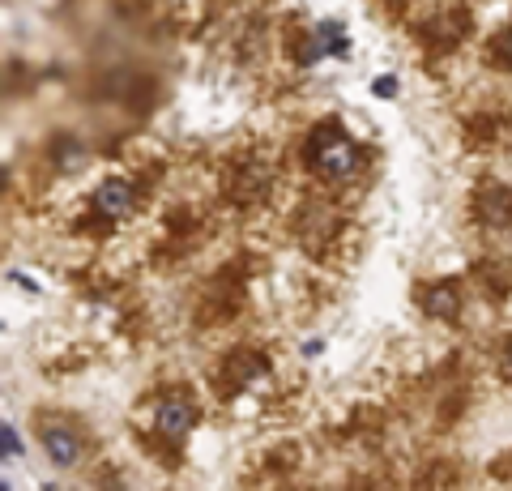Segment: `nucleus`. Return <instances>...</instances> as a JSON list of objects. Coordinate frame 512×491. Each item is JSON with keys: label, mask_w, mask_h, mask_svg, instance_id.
<instances>
[{"label": "nucleus", "mask_w": 512, "mask_h": 491, "mask_svg": "<svg viewBox=\"0 0 512 491\" xmlns=\"http://www.w3.org/2000/svg\"><path fill=\"white\" fill-rule=\"evenodd\" d=\"M312 167L329 180H346L359 171V146L338 129H320L312 137Z\"/></svg>", "instance_id": "1"}, {"label": "nucleus", "mask_w": 512, "mask_h": 491, "mask_svg": "<svg viewBox=\"0 0 512 491\" xmlns=\"http://www.w3.org/2000/svg\"><path fill=\"white\" fill-rule=\"evenodd\" d=\"M192 419H197V410H192V402L180 398V393H171V398L158 402V415H154L158 432L171 436V440H184V436H188V427H192Z\"/></svg>", "instance_id": "2"}, {"label": "nucleus", "mask_w": 512, "mask_h": 491, "mask_svg": "<svg viewBox=\"0 0 512 491\" xmlns=\"http://www.w3.org/2000/svg\"><path fill=\"white\" fill-rule=\"evenodd\" d=\"M346 52H350V39L338 22H316L312 43H303V60L308 65H316L320 56H346Z\"/></svg>", "instance_id": "3"}, {"label": "nucleus", "mask_w": 512, "mask_h": 491, "mask_svg": "<svg viewBox=\"0 0 512 491\" xmlns=\"http://www.w3.org/2000/svg\"><path fill=\"white\" fill-rule=\"evenodd\" d=\"M43 449H47V457H52L56 466H73L77 453H82V445H77V432H73V427H64V423H47L43 427Z\"/></svg>", "instance_id": "4"}, {"label": "nucleus", "mask_w": 512, "mask_h": 491, "mask_svg": "<svg viewBox=\"0 0 512 491\" xmlns=\"http://www.w3.org/2000/svg\"><path fill=\"white\" fill-rule=\"evenodd\" d=\"M133 201H137V193H133V184H124V180H107L99 193H94V205H99L103 218H124L133 210Z\"/></svg>", "instance_id": "5"}, {"label": "nucleus", "mask_w": 512, "mask_h": 491, "mask_svg": "<svg viewBox=\"0 0 512 491\" xmlns=\"http://www.w3.org/2000/svg\"><path fill=\"white\" fill-rule=\"evenodd\" d=\"M423 308H427L431 316H444V321H453V316L461 312V295H457L453 282H444V287H431V291H427Z\"/></svg>", "instance_id": "6"}, {"label": "nucleus", "mask_w": 512, "mask_h": 491, "mask_svg": "<svg viewBox=\"0 0 512 491\" xmlns=\"http://www.w3.org/2000/svg\"><path fill=\"white\" fill-rule=\"evenodd\" d=\"M483 218H487L491 227H508V223H512V197L487 201V205H483Z\"/></svg>", "instance_id": "7"}, {"label": "nucleus", "mask_w": 512, "mask_h": 491, "mask_svg": "<svg viewBox=\"0 0 512 491\" xmlns=\"http://www.w3.org/2000/svg\"><path fill=\"white\" fill-rule=\"evenodd\" d=\"M372 90L380 94V99H393V94H397V82H393V77H376Z\"/></svg>", "instance_id": "8"}, {"label": "nucleus", "mask_w": 512, "mask_h": 491, "mask_svg": "<svg viewBox=\"0 0 512 491\" xmlns=\"http://www.w3.org/2000/svg\"><path fill=\"white\" fill-rule=\"evenodd\" d=\"M495 52H500V65H508V69H512V30H508V35H504L500 43H495Z\"/></svg>", "instance_id": "9"}, {"label": "nucleus", "mask_w": 512, "mask_h": 491, "mask_svg": "<svg viewBox=\"0 0 512 491\" xmlns=\"http://www.w3.org/2000/svg\"><path fill=\"white\" fill-rule=\"evenodd\" d=\"M504 376H508V380H512V342H508V346H504Z\"/></svg>", "instance_id": "10"}]
</instances>
